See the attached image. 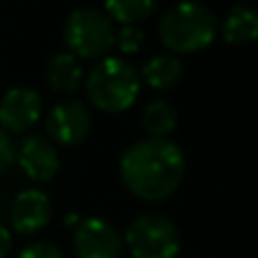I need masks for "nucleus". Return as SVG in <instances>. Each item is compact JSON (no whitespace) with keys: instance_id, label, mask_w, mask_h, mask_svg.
Returning a JSON list of instances; mask_svg holds the SVG:
<instances>
[{"instance_id":"nucleus-18","label":"nucleus","mask_w":258,"mask_h":258,"mask_svg":"<svg viewBox=\"0 0 258 258\" xmlns=\"http://www.w3.org/2000/svg\"><path fill=\"white\" fill-rule=\"evenodd\" d=\"M16 161V145H14L12 136L0 127V174L7 172V168Z\"/></svg>"},{"instance_id":"nucleus-10","label":"nucleus","mask_w":258,"mask_h":258,"mask_svg":"<svg viewBox=\"0 0 258 258\" xmlns=\"http://www.w3.org/2000/svg\"><path fill=\"white\" fill-rule=\"evenodd\" d=\"M52 215V202L39 188H25L12 200L9 206V222L14 231L30 236L36 233L50 222Z\"/></svg>"},{"instance_id":"nucleus-16","label":"nucleus","mask_w":258,"mask_h":258,"mask_svg":"<svg viewBox=\"0 0 258 258\" xmlns=\"http://www.w3.org/2000/svg\"><path fill=\"white\" fill-rule=\"evenodd\" d=\"M116 43L125 54L136 52V50H141L143 43H145V30L138 27L136 23H132V25H122L120 30L116 32Z\"/></svg>"},{"instance_id":"nucleus-6","label":"nucleus","mask_w":258,"mask_h":258,"mask_svg":"<svg viewBox=\"0 0 258 258\" xmlns=\"http://www.w3.org/2000/svg\"><path fill=\"white\" fill-rule=\"evenodd\" d=\"M73 247L77 258H120L122 238L104 218H86L75 227Z\"/></svg>"},{"instance_id":"nucleus-13","label":"nucleus","mask_w":258,"mask_h":258,"mask_svg":"<svg viewBox=\"0 0 258 258\" xmlns=\"http://www.w3.org/2000/svg\"><path fill=\"white\" fill-rule=\"evenodd\" d=\"M138 75L152 86V89H170L181 77V61L172 52H159L150 57L141 66Z\"/></svg>"},{"instance_id":"nucleus-19","label":"nucleus","mask_w":258,"mask_h":258,"mask_svg":"<svg viewBox=\"0 0 258 258\" xmlns=\"http://www.w3.org/2000/svg\"><path fill=\"white\" fill-rule=\"evenodd\" d=\"M12 249V231L0 222V258H5Z\"/></svg>"},{"instance_id":"nucleus-12","label":"nucleus","mask_w":258,"mask_h":258,"mask_svg":"<svg viewBox=\"0 0 258 258\" xmlns=\"http://www.w3.org/2000/svg\"><path fill=\"white\" fill-rule=\"evenodd\" d=\"M82 63L73 52L63 50L50 57L48 66H45V77H48L50 86L57 91H75L82 82Z\"/></svg>"},{"instance_id":"nucleus-5","label":"nucleus","mask_w":258,"mask_h":258,"mask_svg":"<svg viewBox=\"0 0 258 258\" xmlns=\"http://www.w3.org/2000/svg\"><path fill=\"white\" fill-rule=\"evenodd\" d=\"M125 242L134 258H174L181 249L177 224L156 211H145L129 222Z\"/></svg>"},{"instance_id":"nucleus-3","label":"nucleus","mask_w":258,"mask_h":258,"mask_svg":"<svg viewBox=\"0 0 258 258\" xmlns=\"http://www.w3.org/2000/svg\"><path fill=\"white\" fill-rule=\"evenodd\" d=\"M89 100L102 111H125L141 91V75L125 57H104L93 63L84 80Z\"/></svg>"},{"instance_id":"nucleus-15","label":"nucleus","mask_w":258,"mask_h":258,"mask_svg":"<svg viewBox=\"0 0 258 258\" xmlns=\"http://www.w3.org/2000/svg\"><path fill=\"white\" fill-rule=\"evenodd\" d=\"M156 0H104L107 14L122 25H132L136 21H143L152 14Z\"/></svg>"},{"instance_id":"nucleus-2","label":"nucleus","mask_w":258,"mask_h":258,"mask_svg":"<svg viewBox=\"0 0 258 258\" xmlns=\"http://www.w3.org/2000/svg\"><path fill=\"white\" fill-rule=\"evenodd\" d=\"M218 34V14L202 0H179L159 21V39L172 52H197Z\"/></svg>"},{"instance_id":"nucleus-1","label":"nucleus","mask_w":258,"mask_h":258,"mask_svg":"<svg viewBox=\"0 0 258 258\" xmlns=\"http://www.w3.org/2000/svg\"><path fill=\"white\" fill-rule=\"evenodd\" d=\"M186 172L183 150L170 138L145 136L134 141L120 156V177L141 200H165L179 188Z\"/></svg>"},{"instance_id":"nucleus-14","label":"nucleus","mask_w":258,"mask_h":258,"mask_svg":"<svg viewBox=\"0 0 258 258\" xmlns=\"http://www.w3.org/2000/svg\"><path fill=\"white\" fill-rule=\"evenodd\" d=\"M177 109L168 100H152L143 109V127L156 138H168V134L177 127Z\"/></svg>"},{"instance_id":"nucleus-11","label":"nucleus","mask_w":258,"mask_h":258,"mask_svg":"<svg viewBox=\"0 0 258 258\" xmlns=\"http://www.w3.org/2000/svg\"><path fill=\"white\" fill-rule=\"evenodd\" d=\"M218 27L229 43H249L258 39V9L249 3L233 5Z\"/></svg>"},{"instance_id":"nucleus-9","label":"nucleus","mask_w":258,"mask_h":258,"mask_svg":"<svg viewBox=\"0 0 258 258\" xmlns=\"http://www.w3.org/2000/svg\"><path fill=\"white\" fill-rule=\"evenodd\" d=\"M16 161L34 181H50L59 172V152L43 134H30L23 138L16 150Z\"/></svg>"},{"instance_id":"nucleus-17","label":"nucleus","mask_w":258,"mask_h":258,"mask_svg":"<svg viewBox=\"0 0 258 258\" xmlns=\"http://www.w3.org/2000/svg\"><path fill=\"white\" fill-rule=\"evenodd\" d=\"M18 258H63V254L57 245H52V242L39 240V242H32V245L23 247V251L18 254Z\"/></svg>"},{"instance_id":"nucleus-4","label":"nucleus","mask_w":258,"mask_h":258,"mask_svg":"<svg viewBox=\"0 0 258 258\" xmlns=\"http://www.w3.org/2000/svg\"><path fill=\"white\" fill-rule=\"evenodd\" d=\"M63 41L75 57H102L116 43L113 18L95 7L73 9L63 21Z\"/></svg>"},{"instance_id":"nucleus-8","label":"nucleus","mask_w":258,"mask_h":258,"mask_svg":"<svg viewBox=\"0 0 258 258\" xmlns=\"http://www.w3.org/2000/svg\"><path fill=\"white\" fill-rule=\"evenodd\" d=\"M41 95L32 86H14L0 100V125L5 132H27L41 118Z\"/></svg>"},{"instance_id":"nucleus-7","label":"nucleus","mask_w":258,"mask_h":258,"mask_svg":"<svg viewBox=\"0 0 258 258\" xmlns=\"http://www.w3.org/2000/svg\"><path fill=\"white\" fill-rule=\"evenodd\" d=\"M48 138L61 145H75L86 138L91 129V111L82 100H61L48 111L45 118Z\"/></svg>"}]
</instances>
